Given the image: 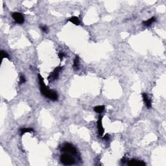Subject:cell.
<instances>
[{"label":"cell","mask_w":166,"mask_h":166,"mask_svg":"<svg viewBox=\"0 0 166 166\" xmlns=\"http://www.w3.org/2000/svg\"><path fill=\"white\" fill-rule=\"evenodd\" d=\"M38 82H39V84H40V90L43 95H44L46 97H47L51 100H52L53 101H57L58 99V94L56 92L53 90H51L49 89L47 86L45 84L44 80V79L42 76L40 75V74L38 75Z\"/></svg>","instance_id":"1"},{"label":"cell","mask_w":166,"mask_h":166,"mask_svg":"<svg viewBox=\"0 0 166 166\" xmlns=\"http://www.w3.org/2000/svg\"><path fill=\"white\" fill-rule=\"evenodd\" d=\"M61 162L66 166H70L73 165L75 163V160L72 156L69 155L67 154H64L60 156Z\"/></svg>","instance_id":"2"},{"label":"cell","mask_w":166,"mask_h":166,"mask_svg":"<svg viewBox=\"0 0 166 166\" xmlns=\"http://www.w3.org/2000/svg\"><path fill=\"white\" fill-rule=\"evenodd\" d=\"M12 17L14 21L18 24H22L25 21V18L22 14L18 12H15L12 14Z\"/></svg>","instance_id":"3"},{"label":"cell","mask_w":166,"mask_h":166,"mask_svg":"<svg viewBox=\"0 0 166 166\" xmlns=\"http://www.w3.org/2000/svg\"><path fill=\"white\" fill-rule=\"evenodd\" d=\"M62 67H56V68L54 69V71H53V72L51 73V74L48 77V80H51V79L52 80H56V79H57L58 77H59V72H60L61 70H62Z\"/></svg>","instance_id":"4"},{"label":"cell","mask_w":166,"mask_h":166,"mask_svg":"<svg viewBox=\"0 0 166 166\" xmlns=\"http://www.w3.org/2000/svg\"><path fill=\"white\" fill-rule=\"evenodd\" d=\"M62 151L66 152L72 154H77V150L73 146L69 144H66L64 147L62 149Z\"/></svg>","instance_id":"5"},{"label":"cell","mask_w":166,"mask_h":166,"mask_svg":"<svg viewBox=\"0 0 166 166\" xmlns=\"http://www.w3.org/2000/svg\"><path fill=\"white\" fill-rule=\"evenodd\" d=\"M97 130H98V134L100 136H102L104 133V128L102 125V116H99L97 122Z\"/></svg>","instance_id":"6"},{"label":"cell","mask_w":166,"mask_h":166,"mask_svg":"<svg viewBox=\"0 0 166 166\" xmlns=\"http://www.w3.org/2000/svg\"><path fill=\"white\" fill-rule=\"evenodd\" d=\"M142 97H143V101H144L145 105H146L147 108H151L152 106L151 100L149 98L148 95H147L146 93H142Z\"/></svg>","instance_id":"7"},{"label":"cell","mask_w":166,"mask_h":166,"mask_svg":"<svg viewBox=\"0 0 166 166\" xmlns=\"http://www.w3.org/2000/svg\"><path fill=\"white\" fill-rule=\"evenodd\" d=\"M128 165L130 166H145V163L143 162V161H139V160H133L128 161Z\"/></svg>","instance_id":"8"},{"label":"cell","mask_w":166,"mask_h":166,"mask_svg":"<svg viewBox=\"0 0 166 166\" xmlns=\"http://www.w3.org/2000/svg\"><path fill=\"white\" fill-rule=\"evenodd\" d=\"M155 21H156L155 18H154V17H152V18H149V20H146V21H143V24L145 25V26L148 27V26H150L151 25H152L153 23H154Z\"/></svg>","instance_id":"9"},{"label":"cell","mask_w":166,"mask_h":166,"mask_svg":"<svg viewBox=\"0 0 166 166\" xmlns=\"http://www.w3.org/2000/svg\"><path fill=\"white\" fill-rule=\"evenodd\" d=\"M69 21H70V22H72V23H73V24H75V25H80V20H79V18H78V17H77V16L72 17V18H71L69 20Z\"/></svg>","instance_id":"10"},{"label":"cell","mask_w":166,"mask_h":166,"mask_svg":"<svg viewBox=\"0 0 166 166\" xmlns=\"http://www.w3.org/2000/svg\"><path fill=\"white\" fill-rule=\"evenodd\" d=\"M93 110L95 112H97L98 113H102L104 110H105V106L100 105V106H96L93 108Z\"/></svg>","instance_id":"11"},{"label":"cell","mask_w":166,"mask_h":166,"mask_svg":"<svg viewBox=\"0 0 166 166\" xmlns=\"http://www.w3.org/2000/svg\"><path fill=\"white\" fill-rule=\"evenodd\" d=\"M20 134L23 135V134H25V133L34 132V130L33 129V128H23L20 129Z\"/></svg>","instance_id":"12"},{"label":"cell","mask_w":166,"mask_h":166,"mask_svg":"<svg viewBox=\"0 0 166 166\" xmlns=\"http://www.w3.org/2000/svg\"><path fill=\"white\" fill-rule=\"evenodd\" d=\"M73 68L75 69H78L79 67V58L78 56H76L75 59L73 61Z\"/></svg>","instance_id":"13"},{"label":"cell","mask_w":166,"mask_h":166,"mask_svg":"<svg viewBox=\"0 0 166 166\" xmlns=\"http://www.w3.org/2000/svg\"><path fill=\"white\" fill-rule=\"evenodd\" d=\"M1 57H2V59H5V58L8 59L9 56H8V53H7L6 51L2 50L1 51Z\"/></svg>","instance_id":"14"},{"label":"cell","mask_w":166,"mask_h":166,"mask_svg":"<svg viewBox=\"0 0 166 166\" xmlns=\"http://www.w3.org/2000/svg\"><path fill=\"white\" fill-rule=\"evenodd\" d=\"M40 29L44 33H48L49 31V29L46 25H40Z\"/></svg>","instance_id":"15"},{"label":"cell","mask_w":166,"mask_h":166,"mask_svg":"<svg viewBox=\"0 0 166 166\" xmlns=\"http://www.w3.org/2000/svg\"><path fill=\"white\" fill-rule=\"evenodd\" d=\"M25 81H26V80H25V77H24L23 75H20V84H23V83H24Z\"/></svg>","instance_id":"16"},{"label":"cell","mask_w":166,"mask_h":166,"mask_svg":"<svg viewBox=\"0 0 166 166\" xmlns=\"http://www.w3.org/2000/svg\"><path fill=\"white\" fill-rule=\"evenodd\" d=\"M64 56H65V54H64L63 52H60V53H59V57L60 60H62V59L64 57Z\"/></svg>","instance_id":"17"},{"label":"cell","mask_w":166,"mask_h":166,"mask_svg":"<svg viewBox=\"0 0 166 166\" xmlns=\"http://www.w3.org/2000/svg\"><path fill=\"white\" fill-rule=\"evenodd\" d=\"M109 138H110V136L109 134H106L105 136L103 137V139H105V140H106V141H108V140H109Z\"/></svg>","instance_id":"18"}]
</instances>
